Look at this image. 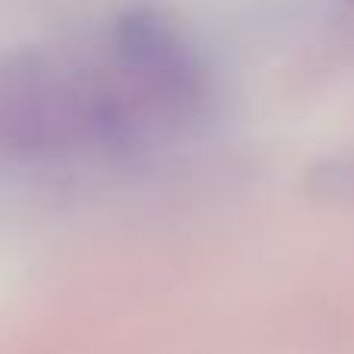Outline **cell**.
<instances>
[{
  "instance_id": "obj_1",
  "label": "cell",
  "mask_w": 354,
  "mask_h": 354,
  "mask_svg": "<svg viewBox=\"0 0 354 354\" xmlns=\"http://www.w3.org/2000/svg\"><path fill=\"white\" fill-rule=\"evenodd\" d=\"M314 187L320 196L336 202H354V153L342 159H330L314 171Z\"/></svg>"
}]
</instances>
